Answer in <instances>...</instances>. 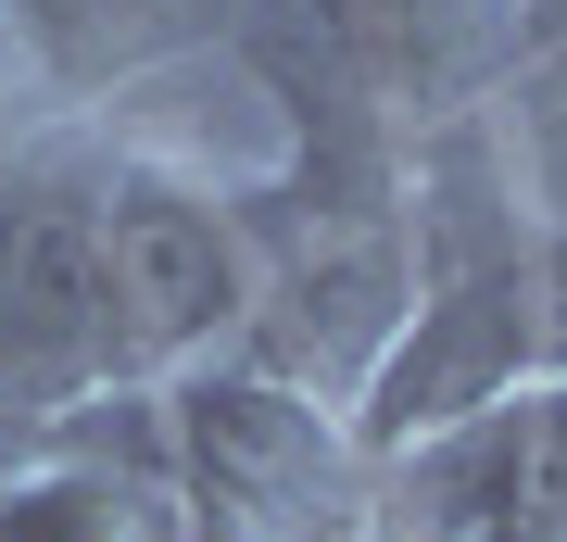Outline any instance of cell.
<instances>
[{
	"label": "cell",
	"instance_id": "obj_5",
	"mask_svg": "<svg viewBox=\"0 0 567 542\" xmlns=\"http://www.w3.org/2000/svg\"><path fill=\"white\" fill-rule=\"evenodd\" d=\"M353 542H404V530H379V518H353Z\"/></svg>",
	"mask_w": 567,
	"mask_h": 542
},
{
	"label": "cell",
	"instance_id": "obj_4",
	"mask_svg": "<svg viewBox=\"0 0 567 542\" xmlns=\"http://www.w3.org/2000/svg\"><path fill=\"white\" fill-rule=\"evenodd\" d=\"M164 25H177V0H0V39L51 76H126Z\"/></svg>",
	"mask_w": 567,
	"mask_h": 542
},
{
	"label": "cell",
	"instance_id": "obj_3",
	"mask_svg": "<svg viewBox=\"0 0 567 542\" xmlns=\"http://www.w3.org/2000/svg\"><path fill=\"white\" fill-rule=\"evenodd\" d=\"M102 164L25 152L0 164V429L39 442L51 417L126 391L114 379V316H102Z\"/></svg>",
	"mask_w": 567,
	"mask_h": 542
},
{
	"label": "cell",
	"instance_id": "obj_1",
	"mask_svg": "<svg viewBox=\"0 0 567 542\" xmlns=\"http://www.w3.org/2000/svg\"><path fill=\"white\" fill-rule=\"evenodd\" d=\"M152 429H164V480L203 518V542H328L365 518L353 417L252 354H215L189 379H164Z\"/></svg>",
	"mask_w": 567,
	"mask_h": 542
},
{
	"label": "cell",
	"instance_id": "obj_2",
	"mask_svg": "<svg viewBox=\"0 0 567 542\" xmlns=\"http://www.w3.org/2000/svg\"><path fill=\"white\" fill-rule=\"evenodd\" d=\"M89 215H102V316H114V379L126 391H164L189 366L240 354L265 265H252L240 215L203 177H177V164H102Z\"/></svg>",
	"mask_w": 567,
	"mask_h": 542
}]
</instances>
